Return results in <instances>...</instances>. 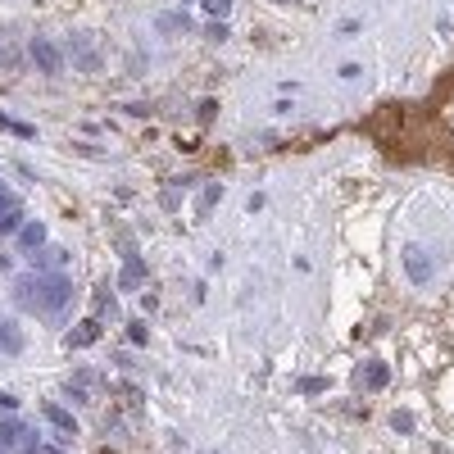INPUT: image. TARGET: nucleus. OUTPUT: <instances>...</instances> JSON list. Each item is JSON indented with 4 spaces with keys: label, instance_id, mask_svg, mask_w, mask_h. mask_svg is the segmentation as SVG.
<instances>
[{
    "label": "nucleus",
    "instance_id": "f257e3e1",
    "mask_svg": "<svg viewBox=\"0 0 454 454\" xmlns=\"http://www.w3.org/2000/svg\"><path fill=\"white\" fill-rule=\"evenodd\" d=\"M14 300L23 309H41V314H55V309H64L73 300V282L64 273H23L14 282Z\"/></svg>",
    "mask_w": 454,
    "mask_h": 454
},
{
    "label": "nucleus",
    "instance_id": "f03ea898",
    "mask_svg": "<svg viewBox=\"0 0 454 454\" xmlns=\"http://www.w3.org/2000/svg\"><path fill=\"white\" fill-rule=\"evenodd\" d=\"M28 55H32V64L41 68V73H59V68H64V55H59V46L46 41V37H37Z\"/></svg>",
    "mask_w": 454,
    "mask_h": 454
},
{
    "label": "nucleus",
    "instance_id": "7ed1b4c3",
    "mask_svg": "<svg viewBox=\"0 0 454 454\" xmlns=\"http://www.w3.org/2000/svg\"><path fill=\"white\" fill-rule=\"evenodd\" d=\"M404 273H409V282L427 286V282H432V259H427V250H418V246L404 250Z\"/></svg>",
    "mask_w": 454,
    "mask_h": 454
},
{
    "label": "nucleus",
    "instance_id": "20e7f679",
    "mask_svg": "<svg viewBox=\"0 0 454 454\" xmlns=\"http://www.w3.org/2000/svg\"><path fill=\"white\" fill-rule=\"evenodd\" d=\"M32 264H37V273H41V268H64V264H68V250L64 246H37V255H32Z\"/></svg>",
    "mask_w": 454,
    "mask_h": 454
},
{
    "label": "nucleus",
    "instance_id": "39448f33",
    "mask_svg": "<svg viewBox=\"0 0 454 454\" xmlns=\"http://www.w3.org/2000/svg\"><path fill=\"white\" fill-rule=\"evenodd\" d=\"M41 413H46V422H50V427H59V432H64V441L77 432V427H73V413H68V409H59V404H46Z\"/></svg>",
    "mask_w": 454,
    "mask_h": 454
},
{
    "label": "nucleus",
    "instance_id": "423d86ee",
    "mask_svg": "<svg viewBox=\"0 0 454 454\" xmlns=\"http://www.w3.org/2000/svg\"><path fill=\"white\" fill-rule=\"evenodd\" d=\"M359 382H364L368 391H382V386L391 382V368H386V364H368L364 373H359Z\"/></svg>",
    "mask_w": 454,
    "mask_h": 454
},
{
    "label": "nucleus",
    "instance_id": "0eeeda50",
    "mask_svg": "<svg viewBox=\"0 0 454 454\" xmlns=\"http://www.w3.org/2000/svg\"><path fill=\"white\" fill-rule=\"evenodd\" d=\"M19 246H23V250L46 246V223H23V227H19Z\"/></svg>",
    "mask_w": 454,
    "mask_h": 454
},
{
    "label": "nucleus",
    "instance_id": "6e6552de",
    "mask_svg": "<svg viewBox=\"0 0 454 454\" xmlns=\"http://www.w3.org/2000/svg\"><path fill=\"white\" fill-rule=\"evenodd\" d=\"M0 350H10V355L23 350V336H19V327H14L10 318H0Z\"/></svg>",
    "mask_w": 454,
    "mask_h": 454
},
{
    "label": "nucleus",
    "instance_id": "1a4fd4ad",
    "mask_svg": "<svg viewBox=\"0 0 454 454\" xmlns=\"http://www.w3.org/2000/svg\"><path fill=\"white\" fill-rule=\"evenodd\" d=\"M23 436H28V432H23V427H19L14 418H0V450H10V445H19Z\"/></svg>",
    "mask_w": 454,
    "mask_h": 454
},
{
    "label": "nucleus",
    "instance_id": "9d476101",
    "mask_svg": "<svg viewBox=\"0 0 454 454\" xmlns=\"http://www.w3.org/2000/svg\"><path fill=\"white\" fill-rule=\"evenodd\" d=\"M96 336H100V323H82L77 332H68V346H91Z\"/></svg>",
    "mask_w": 454,
    "mask_h": 454
},
{
    "label": "nucleus",
    "instance_id": "9b49d317",
    "mask_svg": "<svg viewBox=\"0 0 454 454\" xmlns=\"http://www.w3.org/2000/svg\"><path fill=\"white\" fill-rule=\"evenodd\" d=\"M23 227V214H19V205H10L5 214H0V237H10V232H19Z\"/></svg>",
    "mask_w": 454,
    "mask_h": 454
},
{
    "label": "nucleus",
    "instance_id": "f8f14e48",
    "mask_svg": "<svg viewBox=\"0 0 454 454\" xmlns=\"http://www.w3.org/2000/svg\"><path fill=\"white\" fill-rule=\"evenodd\" d=\"M0 128H5V132H14V137H23V141H28V137H37V128H32V123H19V119H5V114H0Z\"/></svg>",
    "mask_w": 454,
    "mask_h": 454
},
{
    "label": "nucleus",
    "instance_id": "ddd939ff",
    "mask_svg": "<svg viewBox=\"0 0 454 454\" xmlns=\"http://www.w3.org/2000/svg\"><path fill=\"white\" fill-rule=\"evenodd\" d=\"M159 28H164V32H186V28H191V19H186V14H164Z\"/></svg>",
    "mask_w": 454,
    "mask_h": 454
},
{
    "label": "nucleus",
    "instance_id": "4468645a",
    "mask_svg": "<svg viewBox=\"0 0 454 454\" xmlns=\"http://www.w3.org/2000/svg\"><path fill=\"white\" fill-rule=\"evenodd\" d=\"M141 282V259H128L123 264V286H137Z\"/></svg>",
    "mask_w": 454,
    "mask_h": 454
},
{
    "label": "nucleus",
    "instance_id": "2eb2a0df",
    "mask_svg": "<svg viewBox=\"0 0 454 454\" xmlns=\"http://www.w3.org/2000/svg\"><path fill=\"white\" fill-rule=\"evenodd\" d=\"M218 195H223V186H205V195H200V214H209V209L218 205Z\"/></svg>",
    "mask_w": 454,
    "mask_h": 454
},
{
    "label": "nucleus",
    "instance_id": "dca6fc26",
    "mask_svg": "<svg viewBox=\"0 0 454 454\" xmlns=\"http://www.w3.org/2000/svg\"><path fill=\"white\" fill-rule=\"evenodd\" d=\"M205 10H209V14H214V19H223V14H227V10H232V0H205Z\"/></svg>",
    "mask_w": 454,
    "mask_h": 454
},
{
    "label": "nucleus",
    "instance_id": "f3484780",
    "mask_svg": "<svg viewBox=\"0 0 454 454\" xmlns=\"http://www.w3.org/2000/svg\"><path fill=\"white\" fill-rule=\"evenodd\" d=\"M323 386H327L323 377H304V382H300V391H304V395H318V391H323Z\"/></svg>",
    "mask_w": 454,
    "mask_h": 454
},
{
    "label": "nucleus",
    "instance_id": "a211bd4d",
    "mask_svg": "<svg viewBox=\"0 0 454 454\" xmlns=\"http://www.w3.org/2000/svg\"><path fill=\"white\" fill-rule=\"evenodd\" d=\"M391 422H395V432H409V427H413V418H409V413H395Z\"/></svg>",
    "mask_w": 454,
    "mask_h": 454
},
{
    "label": "nucleus",
    "instance_id": "6ab92c4d",
    "mask_svg": "<svg viewBox=\"0 0 454 454\" xmlns=\"http://www.w3.org/2000/svg\"><path fill=\"white\" fill-rule=\"evenodd\" d=\"M128 336H132V341H137V346H141V341H146V336H150V332H146V323H132V332H128Z\"/></svg>",
    "mask_w": 454,
    "mask_h": 454
},
{
    "label": "nucleus",
    "instance_id": "aec40b11",
    "mask_svg": "<svg viewBox=\"0 0 454 454\" xmlns=\"http://www.w3.org/2000/svg\"><path fill=\"white\" fill-rule=\"evenodd\" d=\"M10 205H19V200H14V195H5V191H0V214H5V209H10Z\"/></svg>",
    "mask_w": 454,
    "mask_h": 454
},
{
    "label": "nucleus",
    "instance_id": "412c9836",
    "mask_svg": "<svg viewBox=\"0 0 454 454\" xmlns=\"http://www.w3.org/2000/svg\"><path fill=\"white\" fill-rule=\"evenodd\" d=\"M286 5H291V0H286Z\"/></svg>",
    "mask_w": 454,
    "mask_h": 454
}]
</instances>
